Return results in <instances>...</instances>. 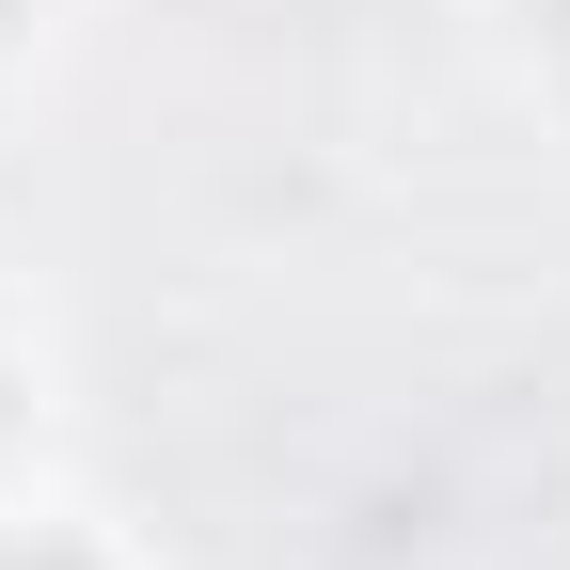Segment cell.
Instances as JSON below:
<instances>
[{
  "label": "cell",
  "instance_id": "6da1fadb",
  "mask_svg": "<svg viewBox=\"0 0 570 570\" xmlns=\"http://www.w3.org/2000/svg\"><path fill=\"white\" fill-rule=\"evenodd\" d=\"M0 570H96V554H63V539H0Z\"/></svg>",
  "mask_w": 570,
  "mask_h": 570
}]
</instances>
